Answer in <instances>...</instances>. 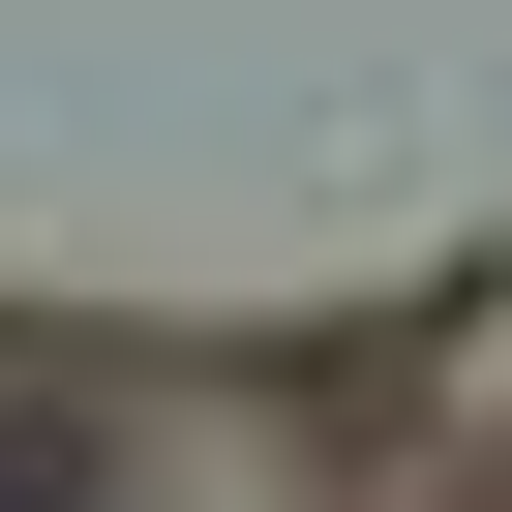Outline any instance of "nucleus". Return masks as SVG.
<instances>
[{
    "label": "nucleus",
    "instance_id": "1",
    "mask_svg": "<svg viewBox=\"0 0 512 512\" xmlns=\"http://www.w3.org/2000/svg\"><path fill=\"white\" fill-rule=\"evenodd\" d=\"M121 452H91V392H0V512H91Z\"/></svg>",
    "mask_w": 512,
    "mask_h": 512
}]
</instances>
